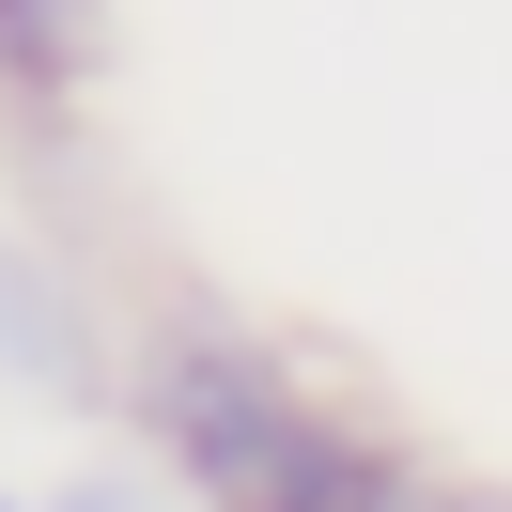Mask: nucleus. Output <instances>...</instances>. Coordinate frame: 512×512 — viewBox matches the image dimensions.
Returning <instances> with one entry per match:
<instances>
[{
	"instance_id": "nucleus-1",
	"label": "nucleus",
	"mask_w": 512,
	"mask_h": 512,
	"mask_svg": "<svg viewBox=\"0 0 512 512\" xmlns=\"http://www.w3.org/2000/svg\"><path fill=\"white\" fill-rule=\"evenodd\" d=\"M156 419H171V450H187V481L218 512H373L388 497L342 450V419H311L280 373H249V357H171Z\"/></svg>"
},
{
	"instance_id": "nucleus-2",
	"label": "nucleus",
	"mask_w": 512,
	"mask_h": 512,
	"mask_svg": "<svg viewBox=\"0 0 512 512\" xmlns=\"http://www.w3.org/2000/svg\"><path fill=\"white\" fill-rule=\"evenodd\" d=\"M78 16H94V0H0V63H16V78H63L78 47H94Z\"/></svg>"
},
{
	"instance_id": "nucleus-3",
	"label": "nucleus",
	"mask_w": 512,
	"mask_h": 512,
	"mask_svg": "<svg viewBox=\"0 0 512 512\" xmlns=\"http://www.w3.org/2000/svg\"><path fill=\"white\" fill-rule=\"evenodd\" d=\"M373 512H512V497H373Z\"/></svg>"
}]
</instances>
